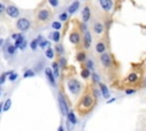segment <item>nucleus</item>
Here are the masks:
<instances>
[{"label": "nucleus", "mask_w": 146, "mask_h": 131, "mask_svg": "<svg viewBox=\"0 0 146 131\" xmlns=\"http://www.w3.org/2000/svg\"><path fill=\"white\" fill-rule=\"evenodd\" d=\"M114 100H115L114 98H112V99H108V100H107V104H110V103H113Z\"/></svg>", "instance_id": "42"}, {"label": "nucleus", "mask_w": 146, "mask_h": 131, "mask_svg": "<svg viewBox=\"0 0 146 131\" xmlns=\"http://www.w3.org/2000/svg\"><path fill=\"white\" fill-rule=\"evenodd\" d=\"M30 21H27L26 18H19L17 21V28L21 31H26L30 28Z\"/></svg>", "instance_id": "4"}, {"label": "nucleus", "mask_w": 146, "mask_h": 131, "mask_svg": "<svg viewBox=\"0 0 146 131\" xmlns=\"http://www.w3.org/2000/svg\"><path fill=\"white\" fill-rule=\"evenodd\" d=\"M59 60H60V66H62V67L66 66V59H65V58H60Z\"/></svg>", "instance_id": "37"}, {"label": "nucleus", "mask_w": 146, "mask_h": 131, "mask_svg": "<svg viewBox=\"0 0 146 131\" xmlns=\"http://www.w3.org/2000/svg\"><path fill=\"white\" fill-rule=\"evenodd\" d=\"M48 44H49V42H48L47 40H43L42 42H40V47H41L42 49H44V48H46V46H48Z\"/></svg>", "instance_id": "34"}, {"label": "nucleus", "mask_w": 146, "mask_h": 131, "mask_svg": "<svg viewBox=\"0 0 146 131\" xmlns=\"http://www.w3.org/2000/svg\"><path fill=\"white\" fill-rule=\"evenodd\" d=\"M96 51L97 52H104L105 51V44L103 43V42H98L97 44H96Z\"/></svg>", "instance_id": "19"}, {"label": "nucleus", "mask_w": 146, "mask_h": 131, "mask_svg": "<svg viewBox=\"0 0 146 131\" xmlns=\"http://www.w3.org/2000/svg\"><path fill=\"white\" fill-rule=\"evenodd\" d=\"M87 65H88V69H89V68H91V69H94V63H92L91 60H88V63H87Z\"/></svg>", "instance_id": "38"}, {"label": "nucleus", "mask_w": 146, "mask_h": 131, "mask_svg": "<svg viewBox=\"0 0 146 131\" xmlns=\"http://www.w3.org/2000/svg\"><path fill=\"white\" fill-rule=\"evenodd\" d=\"M24 41H25V39L23 38V35H22V34H19V36H18V38L16 39V41H15V47H16V48H17V47L19 48Z\"/></svg>", "instance_id": "18"}, {"label": "nucleus", "mask_w": 146, "mask_h": 131, "mask_svg": "<svg viewBox=\"0 0 146 131\" xmlns=\"http://www.w3.org/2000/svg\"><path fill=\"white\" fill-rule=\"evenodd\" d=\"M90 44H91V34L87 31V32L84 33V47H86V48H89Z\"/></svg>", "instance_id": "12"}, {"label": "nucleus", "mask_w": 146, "mask_h": 131, "mask_svg": "<svg viewBox=\"0 0 146 131\" xmlns=\"http://www.w3.org/2000/svg\"><path fill=\"white\" fill-rule=\"evenodd\" d=\"M0 11H1V13L5 11V5H3V3H0Z\"/></svg>", "instance_id": "40"}, {"label": "nucleus", "mask_w": 146, "mask_h": 131, "mask_svg": "<svg viewBox=\"0 0 146 131\" xmlns=\"http://www.w3.org/2000/svg\"><path fill=\"white\" fill-rule=\"evenodd\" d=\"M52 72H54V75H55V77H58V75H59V69H58V64L57 63H52Z\"/></svg>", "instance_id": "20"}, {"label": "nucleus", "mask_w": 146, "mask_h": 131, "mask_svg": "<svg viewBox=\"0 0 146 131\" xmlns=\"http://www.w3.org/2000/svg\"><path fill=\"white\" fill-rule=\"evenodd\" d=\"M58 104H59V108H60V112L64 116H67L68 115V106H67V103L65 100V98L63 97L62 93H58Z\"/></svg>", "instance_id": "3"}, {"label": "nucleus", "mask_w": 146, "mask_h": 131, "mask_svg": "<svg viewBox=\"0 0 146 131\" xmlns=\"http://www.w3.org/2000/svg\"><path fill=\"white\" fill-rule=\"evenodd\" d=\"M76 59H78L79 62H83V60L86 59V55H84L83 52H79L78 56H76Z\"/></svg>", "instance_id": "28"}, {"label": "nucleus", "mask_w": 146, "mask_h": 131, "mask_svg": "<svg viewBox=\"0 0 146 131\" xmlns=\"http://www.w3.org/2000/svg\"><path fill=\"white\" fill-rule=\"evenodd\" d=\"M6 13H7V15L10 16L11 18H16V17H18V15H19V10H18V8L15 7V6H8L7 9H6Z\"/></svg>", "instance_id": "5"}, {"label": "nucleus", "mask_w": 146, "mask_h": 131, "mask_svg": "<svg viewBox=\"0 0 146 131\" xmlns=\"http://www.w3.org/2000/svg\"><path fill=\"white\" fill-rule=\"evenodd\" d=\"M79 1H74L70 7H68V13L70 14H74L76 10H78V8H79Z\"/></svg>", "instance_id": "13"}, {"label": "nucleus", "mask_w": 146, "mask_h": 131, "mask_svg": "<svg viewBox=\"0 0 146 131\" xmlns=\"http://www.w3.org/2000/svg\"><path fill=\"white\" fill-rule=\"evenodd\" d=\"M99 2H100V6L104 10H111L113 7L112 0H99Z\"/></svg>", "instance_id": "8"}, {"label": "nucleus", "mask_w": 146, "mask_h": 131, "mask_svg": "<svg viewBox=\"0 0 146 131\" xmlns=\"http://www.w3.org/2000/svg\"><path fill=\"white\" fill-rule=\"evenodd\" d=\"M8 75V73H2L1 74V79H0V83L1 84H3L5 83V81H6V76Z\"/></svg>", "instance_id": "32"}, {"label": "nucleus", "mask_w": 146, "mask_h": 131, "mask_svg": "<svg viewBox=\"0 0 146 131\" xmlns=\"http://www.w3.org/2000/svg\"><path fill=\"white\" fill-rule=\"evenodd\" d=\"M100 60H102V64H103L105 67H110L111 64H112L111 56H110L108 54H103L102 57H100Z\"/></svg>", "instance_id": "6"}, {"label": "nucleus", "mask_w": 146, "mask_h": 131, "mask_svg": "<svg viewBox=\"0 0 146 131\" xmlns=\"http://www.w3.org/2000/svg\"><path fill=\"white\" fill-rule=\"evenodd\" d=\"M57 131H64V126L63 125H59L58 129H57Z\"/></svg>", "instance_id": "41"}, {"label": "nucleus", "mask_w": 146, "mask_h": 131, "mask_svg": "<svg viewBox=\"0 0 146 131\" xmlns=\"http://www.w3.org/2000/svg\"><path fill=\"white\" fill-rule=\"evenodd\" d=\"M90 9H89V7H84L83 8V10H82V19H83V22H88L89 21V18H90Z\"/></svg>", "instance_id": "11"}, {"label": "nucleus", "mask_w": 146, "mask_h": 131, "mask_svg": "<svg viewBox=\"0 0 146 131\" xmlns=\"http://www.w3.org/2000/svg\"><path fill=\"white\" fill-rule=\"evenodd\" d=\"M82 131H83V130H82Z\"/></svg>", "instance_id": "43"}, {"label": "nucleus", "mask_w": 146, "mask_h": 131, "mask_svg": "<svg viewBox=\"0 0 146 131\" xmlns=\"http://www.w3.org/2000/svg\"><path fill=\"white\" fill-rule=\"evenodd\" d=\"M91 77H92V80H94V82H98V83H100V80H99V76L96 74V73H92L91 74Z\"/></svg>", "instance_id": "30"}, {"label": "nucleus", "mask_w": 146, "mask_h": 131, "mask_svg": "<svg viewBox=\"0 0 146 131\" xmlns=\"http://www.w3.org/2000/svg\"><path fill=\"white\" fill-rule=\"evenodd\" d=\"M52 27L56 28V30H59V28L62 27V24H60L59 22H54V23H52Z\"/></svg>", "instance_id": "31"}, {"label": "nucleus", "mask_w": 146, "mask_h": 131, "mask_svg": "<svg viewBox=\"0 0 146 131\" xmlns=\"http://www.w3.org/2000/svg\"><path fill=\"white\" fill-rule=\"evenodd\" d=\"M135 92V90H132V89H127L125 90V93L127 95H131V93H133Z\"/></svg>", "instance_id": "39"}, {"label": "nucleus", "mask_w": 146, "mask_h": 131, "mask_svg": "<svg viewBox=\"0 0 146 131\" xmlns=\"http://www.w3.org/2000/svg\"><path fill=\"white\" fill-rule=\"evenodd\" d=\"M10 106H11V99H10V98H8V99L5 101V105H3V112L8 110V109L10 108Z\"/></svg>", "instance_id": "23"}, {"label": "nucleus", "mask_w": 146, "mask_h": 131, "mask_svg": "<svg viewBox=\"0 0 146 131\" xmlns=\"http://www.w3.org/2000/svg\"><path fill=\"white\" fill-rule=\"evenodd\" d=\"M51 38H52V40H54L55 42H58V41H59V32H58V31H55V32L51 34Z\"/></svg>", "instance_id": "25"}, {"label": "nucleus", "mask_w": 146, "mask_h": 131, "mask_svg": "<svg viewBox=\"0 0 146 131\" xmlns=\"http://www.w3.org/2000/svg\"><path fill=\"white\" fill-rule=\"evenodd\" d=\"M44 73H46V76L48 79V81L50 82L51 85H55L56 84V81H55V75L52 74V71L50 68H46L44 69Z\"/></svg>", "instance_id": "7"}, {"label": "nucleus", "mask_w": 146, "mask_h": 131, "mask_svg": "<svg viewBox=\"0 0 146 131\" xmlns=\"http://www.w3.org/2000/svg\"><path fill=\"white\" fill-rule=\"evenodd\" d=\"M46 56H47L48 58H50V59H51V58L54 57V50H52L51 48H48V49L46 50Z\"/></svg>", "instance_id": "26"}, {"label": "nucleus", "mask_w": 146, "mask_h": 131, "mask_svg": "<svg viewBox=\"0 0 146 131\" xmlns=\"http://www.w3.org/2000/svg\"><path fill=\"white\" fill-rule=\"evenodd\" d=\"M59 18H60V21H66L67 19V14L66 13H62L60 16H59Z\"/></svg>", "instance_id": "35"}, {"label": "nucleus", "mask_w": 146, "mask_h": 131, "mask_svg": "<svg viewBox=\"0 0 146 131\" xmlns=\"http://www.w3.org/2000/svg\"><path fill=\"white\" fill-rule=\"evenodd\" d=\"M89 75H90V72H89L88 68H83V69L81 71V76H82L83 79H88Z\"/></svg>", "instance_id": "24"}, {"label": "nucleus", "mask_w": 146, "mask_h": 131, "mask_svg": "<svg viewBox=\"0 0 146 131\" xmlns=\"http://www.w3.org/2000/svg\"><path fill=\"white\" fill-rule=\"evenodd\" d=\"M79 40H80V36H79V34L76 33V32H73V33H71V35H70V41L72 42V43H78L79 42Z\"/></svg>", "instance_id": "14"}, {"label": "nucleus", "mask_w": 146, "mask_h": 131, "mask_svg": "<svg viewBox=\"0 0 146 131\" xmlns=\"http://www.w3.org/2000/svg\"><path fill=\"white\" fill-rule=\"evenodd\" d=\"M55 49L57 50V52H58V54H63V51H64V49H63V47H62L60 44L56 46V47H55Z\"/></svg>", "instance_id": "33"}, {"label": "nucleus", "mask_w": 146, "mask_h": 131, "mask_svg": "<svg viewBox=\"0 0 146 131\" xmlns=\"http://www.w3.org/2000/svg\"><path fill=\"white\" fill-rule=\"evenodd\" d=\"M31 76H34V73H33L31 69H27V71L24 73V77H31Z\"/></svg>", "instance_id": "29"}, {"label": "nucleus", "mask_w": 146, "mask_h": 131, "mask_svg": "<svg viewBox=\"0 0 146 131\" xmlns=\"http://www.w3.org/2000/svg\"><path fill=\"white\" fill-rule=\"evenodd\" d=\"M99 89H100V91H102L103 97L106 98V99H108V98H110V91H108V88H107L104 83H99Z\"/></svg>", "instance_id": "10"}, {"label": "nucleus", "mask_w": 146, "mask_h": 131, "mask_svg": "<svg viewBox=\"0 0 146 131\" xmlns=\"http://www.w3.org/2000/svg\"><path fill=\"white\" fill-rule=\"evenodd\" d=\"M128 82H130V83H136L137 81H138V75L136 74V73H131V74H129L128 75Z\"/></svg>", "instance_id": "15"}, {"label": "nucleus", "mask_w": 146, "mask_h": 131, "mask_svg": "<svg viewBox=\"0 0 146 131\" xmlns=\"http://www.w3.org/2000/svg\"><path fill=\"white\" fill-rule=\"evenodd\" d=\"M49 17H50V14H49V11L46 10V9L40 10L39 14H38V18H39L40 21H47Z\"/></svg>", "instance_id": "9"}, {"label": "nucleus", "mask_w": 146, "mask_h": 131, "mask_svg": "<svg viewBox=\"0 0 146 131\" xmlns=\"http://www.w3.org/2000/svg\"><path fill=\"white\" fill-rule=\"evenodd\" d=\"M40 39H41V38L39 36L38 39H34V40H33V41L31 42V49H32V50H35V49H36V47H38V46L40 44V43H39Z\"/></svg>", "instance_id": "21"}, {"label": "nucleus", "mask_w": 146, "mask_h": 131, "mask_svg": "<svg viewBox=\"0 0 146 131\" xmlns=\"http://www.w3.org/2000/svg\"><path fill=\"white\" fill-rule=\"evenodd\" d=\"M94 30H95V32H96L97 34H100V33H103L104 26H103V24H100V23H96L95 26H94Z\"/></svg>", "instance_id": "17"}, {"label": "nucleus", "mask_w": 146, "mask_h": 131, "mask_svg": "<svg viewBox=\"0 0 146 131\" xmlns=\"http://www.w3.org/2000/svg\"><path fill=\"white\" fill-rule=\"evenodd\" d=\"M49 3H50L52 7H57V6H58V0H49Z\"/></svg>", "instance_id": "36"}, {"label": "nucleus", "mask_w": 146, "mask_h": 131, "mask_svg": "<svg viewBox=\"0 0 146 131\" xmlns=\"http://www.w3.org/2000/svg\"><path fill=\"white\" fill-rule=\"evenodd\" d=\"M67 88H68V90H70L71 93L78 95L80 92V90H81V84H80V82L78 80L71 79V80L67 81Z\"/></svg>", "instance_id": "2"}, {"label": "nucleus", "mask_w": 146, "mask_h": 131, "mask_svg": "<svg viewBox=\"0 0 146 131\" xmlns=\"http://www.w3.org/2000/svg\"><path fill=\"white\" fill-rule=\"evenodd\" d=\"M94 105H95V97L91 93H86L79 104V110L81 114H86L89 110H91Z\"/></svg>", "instance_id": "1"}, {"label": "nucleus", "mask_w": 146, "mask_h": 131, "mask_svg": "<svg viewBox=\"0 0 146 131\" xmlns=\"http://www.w3.org/2000/svg\"><path fill=\"white\" fill-rule=\"evenodd\" d=\"M67 120L74 125L76 123V117H75V114L73 113V110H70L68 112V115H67Z\"/></svg>", "instance_id": "16"}, {"label": "nucleus", "mask_w": 146, "mask_h": 131, "mask_svg": "<svg viewBox=\"0 0 146 131\" xmlns=\"http://www.w3.org/2000/svg\"><path fill=\"white\" fill-rule=\"evenodd\" d=\"M15 50H16V47L15 46H8V48H7V51H8L9 55H14L15 54Z\"/></svg>", "instance_id": "27"}, {"label": "nucleus", "mask_w": 146, "mask_h": 131, "mask_svg": "<svg viewBox=\"0 0 146 131\" xmlns=\"http://www.w3.org/2000/svg\"><path fill=\"white\" fill-rule=\"evenodd\" d=\"M8 76H9V81H15L18 77V74H16L13 71H10V72H8Z\"/></svg>", "instance_id": "22"}]
</instances>
